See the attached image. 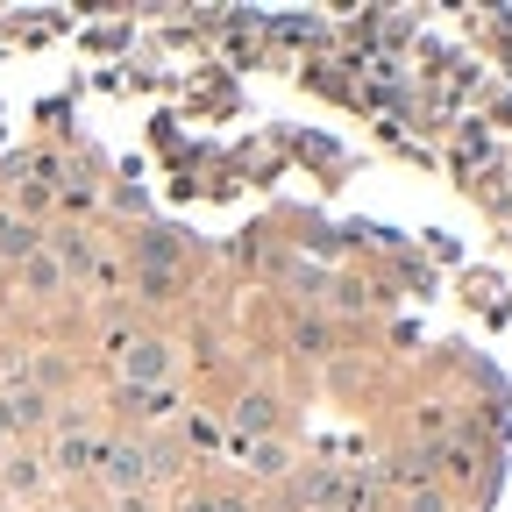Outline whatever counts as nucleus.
I'll list each match as a JSON object with an SVG mask.
<instances>
[{
  "mask_svg": "<svg viewBox=\"0 0 512 512\" xmlns=\"http://www.w3.org/2000/svg\"><path fill=\"white\" fill-rule=\"evenodd\" d=\"M192 512H242V505H192Z\"/></svg>",
  "mask_w": 512,
  "mask_h": 512,
  "instance_id": "nucleus-9",
  "label": "nucleus"
},
{
  "mask_svg": "<svg viewBox=\"0 0 512 512\" xmlns=\"http://www.w3.org/2000/svg\"><path fill=\"white\" fill-rule=\"evenodd\" d=\"M93 456H100L93 434H64V441H57V463H64V470H93Z\"/></svg>",
  "mask_w": 512,
  "mask_h": 512,
  "instance_id": "nucleus-3",
  "label": "nucleus"
},
{
  "mask_svg": "<svg viewBox=\"0 0 512 512\" xmlns=\"http://www.w3.org/2000/svg\"><path fill=\"white\" fill-rule=\"evenodd\" d=\"M29 249H36V235L22 221H0V256H29Z\"/></svg>",
  "mask_w": 512,
  "mask_h": 512,
  "instance_id": "nucleus-5",
  "label": "nucleus"
},
{
  "mask_svg": "<svg viewBox=\"0 0 512 512\" xmlns=\"http://www.w3.org/2000/svg\"><path fill=\"white\" fill-rule=\"evenodd\" d=\"M100 470H107V484H114L121 498L150 484V456H143V448H107V463H100Z\"/></svg>",
  "mask_w": 512,
  "mask_h": 512,
  "instance_id": "nucleus-1",
  "label": "nucleus"
},
{
  "mask_svg": "<svg viewBox=\"0 0 512 512\" xmlns=\"http://www.w3.org/2000/svg\"><path fill=\"white\" fill-rule=\"evenodd\" d=\"M121 363H128V377H136L143 392H157V377H164V342H121Z\"/></svg>",
  "mask_w": 512,
  "mask_h": 512,
  "instance_id": "nucleus-2",
  "label": "nucleus"
},
{
  "mask_svg": "<svg viewBox=\"0 0 512 512\" xmlns=\"http://www.w3.org/2000/svg\"><path fill=\"white\" fill-rule=\"evenodd\" d=\"M29 285H36V292L57 285V256H29Z\"/></svg>",
  "mask_w": 512,
  "mask_h": 512,
  "instance_id": "nucleus-7",
  "label": "nucleus"
},
{
  "mask_svg": "<svg viewBox=\"0 0 512 512\" xmlns=\"http://www.w3.org/2000/svg\"><path fill=\"white\" fill-rule=\"evenodd\" d=\"M249 463L264 470V477H278V470H285V448H278V441H256V448H249Z\"/></svg>",
  "mask_w": 512,
  "mask_h": 512,
  "instance_id": "nucleus-6",
  "label": "nucleus"
},
{
  "mask_svg": "<svg viewBox=\"0 0 512 512\" xmlns=\"http://www.w3.org/2000/svg\"><path fill=\"white\" fill-rule=\"evenodd\" d=\"M15 427V399H0V434H8Z\"/></svg>",
  "mask_w": 512,
  "mask_h": 512,
  "instance_id": "nucleus-8",
  "label": "nucleus"
},
{
  "mask_svg": "<svg viewBox=\"0 0 512 512\" xmlns=\"http://www.w3.org/2000/svg\"><path fill=\"white\" fill-rule=\"evenodd\" d=\"M235 427H242V441L264 434V427H271V399H242V406H235Z\"/></svg>",
  "mask_w": 512,
  "mask_h": 512,
  "instance_id": "nucleus-4",
  "label": "nucleus"
}]
</instances>
